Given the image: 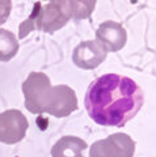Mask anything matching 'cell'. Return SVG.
Returning a JSON list of instances; mask_svg holds the SVG:
<instances>
[{
  "label": "cell",
  "instance_id": "6da1fadb",
  "mask_svg": "<svg viewBox=\"0 0 156 157\" xmlns=\"http://www.w3.org/2000/svg\"><path fill=\"white\" fill-rule=\"evenodd\" d=\"M143 101V90L133 78L106 73L89 84L84 105L97 124L123 127L142 109Z\"/></svg>",
  "mask_w": 156,
  "mask_h": 157
},
{
  "label": "cell",
  "instance_id": "7a4b0ae2",
  "mask_svg": "<svg viewBox=\"0 0 156 157\" xmlns=\"http://www.w3.org/2000/svg\"><path fill=\"white\" fill-rule=\"evenodd\" d=\"M25 107L33 114L47 113L57 118L68 117L77 110L75 90L68 85L51 86L50 78L43 72H33L22 82Z\"/></svg>",
  "mask_w": 156,
  "mask_h": 157
},
{
  "label": "cell",
  "instance_id": "3957f363",
  "mask_svg": "<svg viewBox=\"0 0 156 157\" xmlns=\"http://www.w3.org/2000/svg\"><path fill=\"white\" fill-rule=\"evenodd\" d=\"M96 6L95 0L91 2H49L41 6L40 2L34 4L30 17L21 22L18 37L25 38L32 30H42L45 33H54L59 30L71 18H87L91 16Z\"/></svg>",
  "mask_w": 156,
  "mask_h": 157
},
{
  "label": "cell",
  "instance_id": "277c9868",
  "mask_svg": "<svg viewBox=\"0 0 156 157\" xmlns=\"http://www.w3.org/2000/svg\"><path fill=\"white\" fill-rule=\"evenodd\" d=\"M134 152L135 141L131 136L118 132L95 141L89 148V157H133Z\"/></svg>",
  "mask_w": 156,
  "mask_h": 157
},
{
  "label": "cell",
  "instance_id": "5b68a950",
  "mask_svg": "<svg viewBox=\"0 0 156 157\" xmlns=\"http://www.w3.org/2000/svg\"><path fill=\"white\" fill-rule=\"evenodd\" d=\"M29 127L26 117L20 110L11 109L0 114V141L16 144L25 137Z\"/></svg>",
  "mask_w": 156,
  "mask_h": 157
},
{
  "label": "cell",
  "instance_id": "8992f818",
  "mask_svg": "<svg viewBox=\"0 0 156 157\" xmlns=\"http://www.w3.org/2000/svg\"><path fill=\"white\" fill-rule=\"evenodd\" d=\"M108 51L99 41L80 42L72 52V62L81 70H95L106 59Z\"/></svg>",
  "mask_w": 156,
  "mask_h": 157
},
{
  "label": "cell",
  "instance_id": "52a82bcc",
  "mask_svg": "<svg viewBox=\"0 0 156 157\" xmlns=\"http://www.w3.org/2000/svg\"><path fill=\"white\" fill-rule=\"evenodd\" d=\"M96 37L106 51H119L123 48L127 41V33L125 28L119 22L115 21H105L100 24L99 29L96 30Z\"/></svg>",
  "mask_w": 156,
  "mask_h": 157
},
{
  "label": "cell",
  "instance_id": "ba28073f",
  "mask_svg": "<svg viewBox=\"0 0 156 157\" xmlns=\"http://www.w3.org/2000/svg\"><path fill=\"white\" fill-rule=\"evenodd\" d=\"M87 143L77 136H63L54 144L51 149L53 157H85Z\"/></svg>",
  "mask_w": 156,
  "mask_h": 157
},
{
  "label": "cell",
  "instance_id": "9c48e42d",
  "mask_svg": "<svg viewBox=\"0 0 156 157\" xmlns=\"http://www.w3.org/2000/svg\"><path fill=\"white\" fill-rule=\"evenodd\" d=\"M18 47L16 36L7 29H0V62L11 60L17 54Z\"/></svg>",
  "mask_w": 156,
  "mask_h": 157
},
{
  "label": "cell",
  "instance_id": "30bf717a",
  "mask_svg": "<svg viewBox=\"0 0 156 157\" xmlns=\"http://www.w3.org/2000/svg\"><path fill=\"white\" fill-rule=\"evenodd\" d=\"M11 9H12L11 0H0V25L8 20Z\"/></svg>",
  "mask_w": 156,
  "mask_h": 157
}]
</instances>
